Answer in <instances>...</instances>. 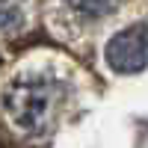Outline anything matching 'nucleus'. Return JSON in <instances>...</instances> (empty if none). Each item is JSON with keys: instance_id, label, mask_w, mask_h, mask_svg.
I'll return each instance as SVG.
<instances>
[{"instance_id": "f257e3e1", "label": "nucleus", "mask_w": 148, "mask_h": 148, "mask_svg": "<svg viewBox=\"0 0 148 148\" xmlns=\"http://www.w3.org/2000/svg\"><path fill=\"white\" fill-rule=\"evenodd\" d=\"M53 107V89L47 83H15L3 95V110L18 130L36 133L45 127Z\"/></svg>"}, {"instance_id": "7ed1b4c3", "label": "nucleus", "mask_w": 148, "mask_h": 148, "mask_svg": "<svg viewBox=\"0 0 148 148\" xmlns=\"http://www.w3.org/2000/svg\"><path fill=\"white\" fill-rule=\"evenodd\" d=\"M68 3L77 9L80 15H86V18H101L107 12H113L121 0H68Z\"/></svg>"}, {"instance_id": "20e7f679", "label": "nucleus", "mask_w": 148, "mask_h": 148, "mask_svg": "<svg viewBox=\"0 0 148 148\" xmlns=\"http://www.w3.org/2000/svg\"><path fill=\"white\" fill-rule=\"evenodd\" d=\"M15 24H21V3L18 0H0V27L12 30Z\"/></svg>"}, {"instance_id": "f03ea898", "label": "nucleus", "mask_w": 148, "mask_h": 148, "mask_svg": "<svg viewBox=\"0 0 148 148\" xmlns=\"http://www.w3.org/2000/svg\"><path fill=\"white\" fill-rule=\"evenodd\" d=\"M107 62L119 74H136L148 65V27L136 24L116 33L107 45Z\"/></svg>"}, {"instance_id": "39448f33", "label": "nucleus", "mask_w": 148, "mask_h": 148, "mask_svg": "<svg viewBox=\"0 0 148 148\" xmlns=\"http://www.w3.org/2000/svg\"><path fill=\"white\" fill-rule=\"evenodd\" d=\"M0 148H3V145H0Z\"/></svg>"}]
</instances>
